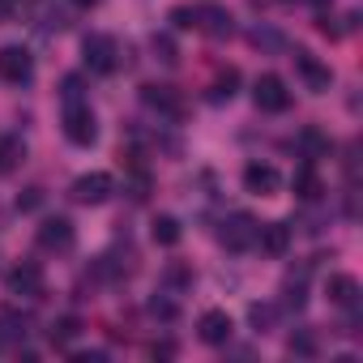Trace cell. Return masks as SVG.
<instances>
[{
	"label": "cell",
	"mask_w": 363,
	"mask_h": 363,
	"mask_svg": "<svg viewBox=\"0 0 363 363\" xmlns=\"http://www.w3.org/2000/svg\"><path fill=\"white\" fill-rule=\"evenodd\" d=\"M65 137L73 145H94L99 141V120L90 103H65Z\"/></svg>",
	"instance_id": "6da1fadb"
},
{
	"label": "cell",
	"mask_w": 363,
	"mask_h": 363,
	"mask_svg": "<svg viewBox=\"0 0 363 363\" xmlns=\"http://www.w3.org/2000/svg\"><path fill=\"white\" fill-rule=\"evenodd\" d=\"M82 56H86V69H90V73H111V69L120 65V48H116L111 35H86Z\"/></svg>",
	"instance_id": "7a4b0ae2"
},
{
	"label": "cell",
	"mask_w": 363,
	"mask_h": 363,
	"mask_svg": "<svg viewBox=\"0 0 363 363\" xmlns=\"http://www.w3.org/2000/svg\"><path fill=\"white\" fill-rule=\"evenodd\" d=\"M111 193H116V179L107 171H90V175L73 179V201H82V206H103Z\"/></svg>",
	"instance_id": "3957f363"
},
{
	"label": "cell",
	"mask_w": 363,
	"mask_h": 363,
	"mask_svg": "<svg viewBox=\"0 0 363 363\" xmlns=\"http://www.w3.org/2000/svg\"><path fill=\"white\" fill-rule=\"evenodd\" d=\"M252 99H257V107H261V111H286V107H291V90H286V82H282L278 73L257 77Z\"/></svg>",
	"instance_id": "277c9868"
},
{
	"label": "cell",
	"mask_w": 363,
	"mask_h": 363,
	"mask_svg": "<svg viewBox=\"0 0 363 363\" xmlns=\"http://www.w3.org/2000/svg\"><path fill=\"white\" fill-rule=\"evenodd\" d=\"M218 240L227 244V252H248V248L257 244V223H252L248 214H231V218L223 223Z\"/></svg>",
	"instance_id": "5b68a950"
},
{
	"label": "cell",
	"mask_w": 363,
	"mask_h": 363,
	"mask_svg": "<svg viewBox=\"0 0 363 363\" xmlns=\"http://www.w3.org/2000/svg\"><path fill=\"white\" fill-rule=\"evenodd\" d=\"M197 333H201V342H206V346H227V342H231V333H235V320H231V312L210 308V312H201Z\"/></svg>",
	"instance_id": "8992f818"
},
{
	"label": "cell",
	"mask_w": 363,
	"mask_h": 363,
	"mask_svg": "<svg viewBox=\"0 0 363 363\" xmlns=\"http://www.w3.org/2000/svg\"><path fill=\"white\" fill-rule=\"evenodd\" d=\"M30 77H35V60H30L26 48H0V82L22 86Z\"/></svg>",
	"instance_id": "52a82bcc"
},
{
	"label": "cell",
	"mask_w": 363,
	"mask_h": 363,
	"mask_svg": "<svg viewBox=\"0 0 363 363\" xmlns=\"http://www.w3.org/2000/svg\"><path fill=\"white\" fill-rule=\"evenodd\" d=\"M73 240H77V231H73L69 218H48V223L39 227V248H43V252H69Z\"/></svg>",
	"instance_id": "ba28073f"
},
{
	"label": "cell",
	"mask_w": 363,
	"mask_h": 363,
	"mask_svg": "<svg viewBox=\"0 0 363 363\" xmlns=\"http://www.w3.org/2000/svg\"><path fill=\"white\" fill-rule=\"evenodd\" d=\"M141 103H145L150 111L167 116V120H179V116H184V103H179V94H175L171 86H141Z\"/></svg>",
	"instance_id": "9c48e42d"
},
{
	"label": "cell",
	"mask_w": 363,
	"mask_h": 363,
	"mask_svg": "<svg viewBox=\"0 0 363 363\" xmlns=\"http://www.w3.org/2000/svg\"><path fill=\"white\" fill-rule=\"evenodd\" d=\"M278 184H282L278 167H269V162H248V167H244V189H248V193L269 197V193H278Z\"/></svg>",
	"instance_id": "30bf717a"
},
{
	"label": "cell",
	"mask_w": 363,
	"mask_h": 363,
	"mask_svg": "<svg viewBox=\"0 0 363 363\" xmlns=\"http://www.w3.org/2000/svg\"><path fill=\"white\" fill-rule=\"evenodd\" d=\"M9 295L18 299H39L43 295V269L39 265H18L9 274Z\"/></svg>",
	"instance_id": "8fae6325"
},
{
	"label": "cell",
	"mask_w": 363,
	"mask_h": 363,
	"mask_svg": "<svg viewBox=\"0 0 363 363\" xmlns=\"http://www.w3.org/2000/svg\"><path fill=\"white\" fill-rule=\"evenodd\" d=\"M193 13H197V30H206L214 39H227L231 35V13L223 5H197Z\"/></svg>",
	"instance_id": "7c38bea8"
},
{
	"label": "cell",
	"mask_w": 363,
	"mask_h": 363,
	"mask_svg": "<svg viewBox=\"0 0 363 363\" xmlns=\"http://www.w3.org/2000/svg\"><path fill=\"white\" fill-rule=\"evenodd\" d=\"M295 69H299V77H303L316 94H325V90H329V82H333V73H329L312 52H295Z\"/></svg>",
	"instance_id": "4fadbf2b"
},
{
	"label": "cell",
	"mask_w": 363,
	"mask_h": 363,
	"mask_svg": "<svg viewBox=\"0 0 363 363\" xmlns=\"http://www.w3.org/2000/svg\"><path fill=\"white\" fill-rule=\"evenodd\" d=\"M325 291H329V303H337V308H346V312H354V308H359V295H363L350 274H333V278L325 282Z\"/></svg>",
	"instance_id": "5bb4252c"
},
{
	"label": "cell",
	"mask_w": 363,
	"mask_h": 363,
	"mask_svg": "<svg viewBox=\"0 0 363 363\" xmlns=\"http://www.w3.org/2000/svg\"><path fill=\"white\" fill-rule=\"evenodd\" d=\"M257 244H261V252H269V257H286V248H291V227H286V223H265V227H257Z\"/></svg>",
	"instance_id": "9a60e30c"
},
{
	"label": "cell",
	"mask_w": 363,
	"mask_h": 363,
	"mask_svg": "<svg viewBox=\"0 0 363 363\" xmlns=\"http://www.w3.org/2000/svg\"><path fill=\"white\" fill-rule=\"evenodd\" d=\"M22 158H26V145H22V137H0V175H9V171H18L22 167Z\"/></svg>",
	"instance_id": "2e32d148"
},
{
	"label": "cell",
	"mask_w": 363,
	"mask_h": 363,
	"mask_svg": "<svg viewBox=\"0 0 363 363\" xmlns=\"http://www.w3.org/2000/svg\"><path fill=\"white\" fill-rule=\"evenodd\" d=\"M295 197H299V201H316V197H320V175H316L312 162H303V167L295 171Z\"/></svg>",
	"instance_id": "e0dca14e"
},
{
	"label": "cell",
	"mask_w": 363,
	"mask_h": 363,
	"mask_svg": "<svg viewBox=\"0 0 363 363\" xmlns=\"http://www.w3.org/2000/svg\"><path fill=\"white\" fill-rule=\"evenodd\" d=\"M150 235H154V244H162V248H175L184 231H179V223H175L171 214H158V218L150 223Z\"/></svg>",
	"instance_id": "ac0fdd59"
},
{
	"label": "cell",
	"mask_w": 363,
	"mask_h": 363,
	"mask_svg": "<svg viewBox=\"0 0 363 363\" xmlns=\"http://www.w3.org/2000/svg\"><path fill=\"white\" fill-rule=\"evenodd\" d=\"M77 333H82V325H77V316H60V320L52 325V342H56V346H69V342H73Z\"/></svg>",
	"instance_id": "d6986e66"
},
{
	"label": "cell",
	"mask_w": 363,
	"mask_h": 363,
	"mask_svg": "<svg viewBox=\"0 0 363 363\" xmlns=\"http://www.w3.org/2000/svg\"><path fill=\"white\" fill-rule=\"evenodd\" d=\"M286 350H291V354H299V359H316V337H312L308 329H299V333H291Z\"/></svg>",
	"instance_id": "ffe728a7"
},
{
	"label": "cell",
	"mask_w": 363,
	"mask_h": 363,
	"mask_svg": "<svg viewBox=\"0 0 363 363\" xmlns=\"http://www.w3.org/2000/svg\"><path fill=\"white\" fill-rule=\"evenodd\" d=\"M235 86H240V73H235V69H227V73L214 82L210 99H214V103H223V99H235Z\"/></svg>",
	"instance_id": "44dd1931"
},
{
	"label": "cell",
	"mask_w": 363,
	"mask_h": 363,
	"mask_svg": "<svg viewBox=\"0 0 363 363\" xmlns=\"http://www.w3.org/2000/svg\"><path fill=\"white\" fill-rule=\"evenodd\" d=\"M248 316H252V325H257L261 333L274 325V308H269V303H252V312H248Z\"/></svg>",
	"instance_id": "7402d4cb"
},
{
	"label": "cell",
	"mask_w": 363,
	"mask_h": 363,
	"mask_svg": "<svg viewBox=\"0 0 363 363\" xmlns=\"http://www.w3.org/2000/svg\"><path fill=\"white\" fill-rule=\"evenodd\" d=\"M0 337H26V320H18V316H0Z\"/></svg>",
	"instance_id": "603a6c76"
},
{
	"label": "cell",
	"mask_w": 363,
	"mask_h": 363,
	"mask_svg": "<svg viewBox=\"0 0 363 363\" xmlns=\"http://www.w3.org/2000/svg\"><path fill=\"white\" fill-rule=\"evenodd\" d=\"M171 22H175L179 30H197V13H193V9H175Z\"/></svg>",
	"instance_id": "cb8c5ba5"
},
{
	"label": "cell",
	"mask_w": 363,
	"mask_h": 363,
	"mask_svg": "<svg viewBox=\"0 0 363 363\" xmlns=\"http://www.w3.org/2000/svg\"><path fill=\"white\" fill-rule=\"evenodd\" d=\"M65 103H82V82L77 77H65Z\"/></svg>",
	"instance_id": "d4e9b609"
},
{
	"label": "cell",
	"mask_w": 363,
	"mask_h": 363,
	"mask_svg": "<svg viewBox=\"0 0 363 363\" xmlns=\"http://www.w3.org/2000/svg\"><path fill=\"white\" fill-rule=\"evenodd\" d=\"M18 9H22V0H0V22H9Z\"/></svg>",
	"instance_id": "484cf974"
},
{
	"label": "cell",
	"mask_w": 363,
	"mask_h": 363,
	"mask_svg": "<svg viewBox=\"0 0 363 363\" xmlns=\"http://www.w3.org/2000/svg\"><path fill=\"white\" fill-rule=\"evenodd\" d=\"M73 5H77V9H90V5H99V0H73Z\"/></svg>",
	"instance_id": "4316f807"
},
{
	"label": "cell",
	"mask_w": 363,
	"mask_h": 363,
	"mask_svg": "<svg viewBox=\"0 0 363 363\" xmlns=\"http://www.w3.org/2000/svg\"><path fill=\"white\" fill-rule=\"evenodd\" d=\"M316 5H320V0H316Z\"/></svg>",
	"instance_id": "83f0119b"
}]
</instances>
